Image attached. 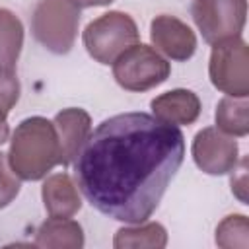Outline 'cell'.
<instances>
[{
	"mask_svg": "<svg viewBox=\"0 0 249 249\" xmlns=\"http://www.w3.org/2000/svg\"><path fill=\"white\" fill-rule=\"evenodd\" d=\"M185 158V136L148 113L105 119L74 158V177L101 214L142 224L158 208Z\"/></svg>",
	"mask_w": 249,
	"mask_h": 249,
	"instance_id": "6da1fadb",
	"label": "cell"
},
{
	"mask_svg": "<svg viewBox=\"0 0 249 249\" xmlns=\"http://www.w3.org/2000/svg\"><path fill=\"white\" fill-rule=\"evenodd\" d=\"M8 163L19 179H43L56 163H60V144L54 123L45 117H29L21 121L12 134Z\"/></svg>",
	"mask_w": 249,
	"mask_h": 249,
	"instance_id": "7a4b0ae2",
	"label": "cell"
},
{
	"mask_svg": "<svg viewBox=\"0 0 249 249\" xmlns=\"http://www.w3.org/2000/svg\"><path fill=\"white\" fill-rule=\"evenodd\" d=\"M80 6L74 0H39L31 18L35 39L54 54H66L76 41Z\"/></svg>",
	"mask_w": 249,
	"mask_h": 249,
	"instance_id": "3957f363",
	"label": "cell"
},
{
	"mask_svg": "<svg viewBox=\"0 0 249 249\" xmlns=\"http://www.w3.org/2000/svg\"><path fill=\"white\" fill-rule=\"evenodd\" d=\"M138 43V27L128 14L107 12L89 21L84 31V45L91 58L101 64H113L128 47Z\"/></svg>",
	"mask_w": 249,
	"mask_h": 249,
	"instance_id": "277c9868",
	"label": "cell"
},
{
	"mask_svg": "<svg viewBox=\"0 0 249 249\" xmlns=\"http://www.w3.org/2000/svg\"><path fill=\"white\" fill-rule=\"evenodd\" d=\"M171 72L169 62L148 45H132L121 53L113 62V76L117 84L128 91H146L167 80Z\"/></svg>",
	"mask_w": 249,
	"mask_h": 249,
	"instance_id": "5b68a950",
	"label": "cell"
},
{
	"mask_svg": "<svg viewBox=\"0 0 249 249\" xmlns=\"http://www.w3.org/2000/svg\"><path fill=\"white\" fill-rule=\"evenodd\" d=\"M210 80L214 88L231 95L247 97L249 93V49L241 37L214 43L210 54Z\"/></svg>",
	"mask_w": 249,
	"mask_h": 249,
	"instance_id": "8992f818",
	"label": "cell"
},
{
	"mask_svg": "<svg viewBox=\"0 0 249 249\" xmlns=\"http://www.w3.org/2000/svg\"><path fill=\"white\" fill-rule=\"evenodd\" d=\"M191 14L202 39L214 45L241 35L247 0H193Z\"/></svg>",
	"mask_w": 249,
	"mask_h": 249,
	"instance_id": "52a82bcc",
	"label": "cell"
},
{
	"mask_svg": "<svg viewBox=\"0 0 249 249\" xmlns=\"http://www.w3.org/2000/svg\"><path fill=\"white\" fill-rule=\"evenodd\" d=\"M195 163L208 175L230 173L237 165V142L216 126H206L193 140Z\"/></svg>",
	"mask_w": 249,
	"mask_h": 249,
	"instance_id": "ba28073f",
	"label": "cell"
},
{
	"mask_svg": "<svg viewBox=\"0 0 249 249\" xmlns=\"http://www.w3.org/2000/svg\"><path fill=\"white\" fill-rule=\"evenodd\" d=\"M152 43L173 60H187L196 49L193 29L173 16H158L150 25Z\"/></svg>",
	"mask_w": 249,
	"mask_h": 249,
	"instance_id": "9c48e42d",
	"label": "cell"
},
{
	"mask_svg": "<svg viewBox=\"0 0 249 249\" xmlns=\"http://www.w3.org/2000/svg\"><path fill=\"white\" fill-rule=\"evenodd\" d=\"M54 128L60 144V163L70 165L91 132V119L84 109L68 107L54 117Z\"/></svg>",
	"mask_w": 249,
	"mask_h": 249,
	"instance_id": "30bf717a",
	"label": "cell"
},
{
	"mask_svg": "<svg viewBox=\"0 0 249 249\" xmlns=\"http://www.w3.org/2000/svg\"><path fill=\"white\" fill-rule=\"evenodd\" d=\"M156 119L169 124H191L200 115V99L191 89H171L150 103Z\"/></svg>",
	"mask_w": 249,
	"mask_h": 249,
	"instance_id": "8fae6325",
	"label": "cell"
},
{
	"mask_svg": "<svg viewBox=\"0 0 249 249\" xmlns=\"http://www.w3.org/2000/svg\"><path fill=\"white\" fill-rule=\"evenodd\" d=\"M41 195L45 210L49 212V216L54 218H72L82 206L76 183L70 179L68 173H54L47 177Z\"/></svg>",
	"mask_w": 249,
	"mask_h": 249,
	"instance_id": "7c38bea8",
	"label": "cell"
},
{
	"mask_svg": "<svg viewBox=\"0 0 249 249\" xmlns=\"http://www.w3.org/2000/svg\"><path fill=\"white\" fill-rule=\"evenodd\" d=\"M35 245L45 249H80L84 245L82 226L70 218L51 216L39 226Z\"/></svg>",
	"mask_w": 249,
	"mask_h": 249,
	"instance_id": "4fadbf2b",
	"label": "cell"
},
{
	"mask_svg": "<svg viewBox=\"0 0 249 249\" xmlns=\"http://www.w3.org/2000/svg\"><path fill=\"white\" fill-rule=\"evenodd\" d=\"M115 249H161L167 245V231L161 224H136L134 228H121L113 239Z\"/></svg>",
	"mask_w": 249,
	"mask_h": 249,
	"instance_id": "5bb4252c",
	"label": "cell"
},
{
	"mask_svg": "<svg viewBox=\"0 0 249 249\" xmlns=\"http://www.w3.org/2000/svg\"><path fill=\"white\" fill-rule=\"evenodd\" d=\"M23 47V25L10 10L0 8V68L14 70Z\"/></svg>",
	"mask_w": 249,
	"mask_h": 249,
	"instance_id": "9a60e30c",
	"label": "cell"
},
{
	"mask_svg": "<svg viewBox=\"0 0 249 249\" xmlns=\"http://www.w3.org/2000/svg\"><path fill=\"white\" fill-rule=\"evenodd\" d=\"M249 103L247 97H231L226 95L220 99L216 109V128L230 136H245L249 132Z\"/></svg>",
	"mask_w": 249,
	"mask_h": 249,
	"instance_id": "2e32d148",
	"label": "cell"
},
{
	"mask_svg": "<svg viewBox=\"0 0 249 249\" xmlns=\"http://www.w3.org/2000/svg\"><path fill=\"white\" fill-rule=\"evenodd\" d=\"M216 245L224 249H247L249 247L247 216L231 214L224 218L216 228Z\"/></svg>",
	"mask_w": 249,
	"mask_h": 249,
	"instance_id": "e0dca14e",
	"label": "cell"
},
{
	"mask_svg": "<svg viewBox=\"0 0 249 249\" xmlns=\"http://www.w3.org/2000/svg\"><path fill=\"white\" fill-rule=\"evenodd\" d=\"M19 193L18 175L12 171L8 163V154L0 152V208L8 206Z\"/></svg>",
	"mask_w": 249,
	"mask_h": 249,
	"instance_id": "ac0fdd59",
	"label": "cell"
},
{
	"mask_svg": "<svg viewBox=\"0 0 249 249\" xmlns=\"http://www.w3.org/2000/svg\"><path fill=\"white\" fill-rule=\"evenodd\" d=\"M19 99V82L14 70L0 68V107H4L8 113Z\"/></svg>",
	"mask_w": 249,
	"mask_h": 249,
	"instance_id": "d6986e66",
	"label": "cell"
},
{
	"mask_svg": "<svg viewBox=\"0 0 249 249\" xmlns=\"http://www.w3.org/2000/svg\"><path fill=\"white\" fill-rule=\"evenodd\" d=\"M231 171H233V177H231V191H233V195H235L241 202H247V158L241 160L239 169H237V165H235Z\"/></svg>",
	"mask_w": 249,
	"mask_h": 249,
	"instance_id": "ffe728a7",
	"label": "cell"
},
{
	"mask_svg": "<svg viewBox=\"0 0 249 249\" xmlns=\"http://www.w3.org/2000/svg\"><path fill=\"white\" fill-rule=\"evenodd\" d=\"M10 136V126H8V111L0 107V144H4Z\"/></svg>",
	"mask_w": 249,
	"mask_h": 249,
	"instance_id": "44dd1931",
	"label": "cell"
},
{
	"mask_svg": "<svg viewBox=\"0 0 249 249\" xmlns=\"http://www.w3.org/2000/svg\"><path fill=\"white\" fill-rule=\"evenodd\" d=\"M80 8H91V6H107L113 0H74Z\"/></svg>",
	"mask_w": 249,
	"mask_h": 249,
	"instance_id": "7402d4cb",
	"label": "cell"
}]
</instances>
